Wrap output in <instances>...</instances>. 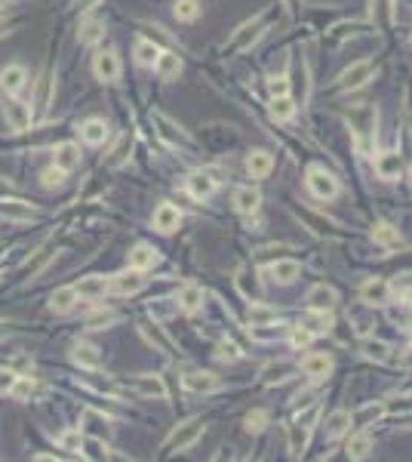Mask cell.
Masks as SVG:
<instances>
[{
	"label": "cell",
	"mask_w": 412,
	"mask_h": 462,
	"mask_svg": "<svg viewBox=\"0 0 412 462\" xmlns=\"http://www.w3.org/2000/svg\"><path fill=\"white\" fill-rule=\"evenodd\" d=\"M274 169V154L259 148V151H250L246 154V173L253 176V179H265V176Z\"/></svg>",
	"instance_id": "obj_9"
},
{
	"label": "cell",
	"mask_w": 412,
	"mask_h": 462,
	"mask_svg": "<svg viewBox=\"0 0 412 462\" xmlns=\"http://www.w3.org/2000/svg\"><path fill=\"white\" fill-rule=\"evenodd\" d=\"M246 321H250L253 327H274V323H277V308H271L265 302H253Z\"/></svg>",
	"instance_id": "obj_24"
},
{
	"label": "cell",
	"mask_w": 412,
	"mask_h": 462,
	"mask_svg": "<svg viewBox=\"0 0 412 462\" xmlns=\"http://www.w3.org/2000/svg\"><path fill=\"white\" fill-rule=\"evenodd\" d=\"M308 191L317 200H332L339 195V179L332 173H326L320 167H311L308 169Z\"/></svg>",
	"instance_id": "obj_1"
},
{
	"label": "cell",
	"mask_w": 412,
	"mask_h": 462,
	"mask_svg": "<svg viewBox=\"0 0 412 462\" xmlns=\"http://www.w3.org/2000/svg\"><path fill=\"white\" fill-rule=\"evenodd\" d=\"M10 395H13V398H19V400H28L31 395H34V382H31V376H15Z\"/></svg>",
	"instance_id": "obj_44"
},
{
	"label": "cell",
	"mask_w": 412,
	"mask_h": 462,
	"mask_svg": "<svg viewBox=\"0 0 412 462\" xmlns=\"http://www.w3.org/2000/svg\"><path fill=\"white\" fill-rule=\"evenodd\" d=\"M219 358H222V360H237V349H234V345H222V349H219Z\"/></svg>",
	"instance_id": "obj_56"
},
{
	"label": "cell",
	"mask_w": 412,
	"mask_h": 462,
	"mask_svg": "<svg viewBox=\"0 0 412 462\" xmlns=\"http://www.w3.org/2000/svg\"><path fill=\"white\" fill-rule=\"evenodd\" d=\"M74 290H77V299H102L108 293V281L105 277H83Z\"/></svg>",
	"instance_id": "obj_27"
},
{
	"label": "cell",
	"mask_w": 412,
	"mask_h": 462,
	"mask_svg": "<svg viewBox=\"0 0 412 462\" xmlns=\"http://www.w3.org/2000/svg\"><path fill=\"white\" fill-rule=\"evenodd\" d=\"M25 83H28V74H25V68L22 65H10V68L0 71V87H3V92H10V96H15Z\"/></svg>",
	"instance_id": "obj_19"
},
{
	"label": "cell",
	"mask_w": 412,
	"mask_h": 462,
	"mask_svg": "<svg viewBox=\"0 0 412 462\" xmlns=\"http://www.w3.org/2000/svg\"><path fill=\"white\" fill-rule=\"evenodd\" d=\"M197 15H200L197 0H176V19L178 22H194Z\"/></svg>",
	"instance_id": "obj_40"
},
{
	"label": "cell",
	"mask_w": 412,
	"mask_h": 462,
	"mask_svg": "<svg viewBox=\"0 0 412 462\" xmlns=\"http://www.w3.org/2000/svg\"><path fill=\"white\" fill-rule=\"evenodd\" d=\"M133 388L138 391V395H145V398H157V400L166 398V385H163L160 376H136Z\"/></svg>",
	"instance_id": "obj_21"
},
{
	"label": "cell",
	"mask_w": 412,
	"mask_h": 462,
	"mask_svg": "<svg viewBox=\"0 0 412 462\" xmlns=\"http://www.w3.org/2000/svg\"><path fill=\"white\" fill-rule=\"evenodd\" d=\"M176 305L182 308V312H197V308L204 305V290L194 287V284H185L176 296Z\"/></svg>",
	"instance_id": "obj_25"
},
{
	"label": "cell",
	"mask_w": 412,
	"mask_h": 462,
	"mask_svg": "<svg viewBox=\"0 0 412 462\" xmlns=\"http://www.w3.org/2000/svg\"><path fill=\"white\" fill-rule=\"evenodd\" d=\"M336 305H339V293L332 287H326V284H320V287H314L308 293V308H323V312H332Z\"/></svg>",
	"instance_id": "obj_18"
},
{
	"label": "cell",
	"mask_w": 412,
	"mask_h": 462,
	"mask_svg": "<svg viewBox=\"0 0 412 462\" xmlns=\"http://www.w3.org/2000/svg\"><path fill=\"white\" fill-rule=\"evenodd\" d=\"M13 382H15V373H10V370H0V395H10Z\"/></svg>",
	"instance_id": "obj_52"
},
{
	"label": "cell",
	"mask_w": 412,
	"mask_h": 462,
	"mask_svg": "<svg viewBox=\"0 0 412 462\" xmlns=\"http://www.w3.org/2000/svg\"><path fill=\"white\" fill-rule=\"evenodd\" d=\"M80 136H83V142H90V145H102L105 139H108V127H105V120H87L80 127Z\"/></svg>",
	"instance_id": "obj_34"
},
{
	"label": "cell",
	"mask_w": 412,
	"mask_h": 462,
	"mask_svg": "<svg viewBox=\"0 0 412 462\" xmlns=\"http://www.w3.org/2000/svg\"><path fill=\"white\" fill-rule=\"evenodd\" d=\"M271 281H277V284H292L295 277L301 274V265L295 259H280V262H274L271 265Z\"/></svg>",
	"instance_id": "obj_23"
},
{
	"label": "cell",
	"mask_w": 412,
	"mask_h": 462,
	"mask_svg": "<svg viewBox=\"0 0 412 462\" xmlns=\"http://www.w3.org/2000/svg\"><path fill=\"white\" fill-rule=\"evenodd\" d=\"M215 191V179L209 173H191L188 176V195L194 200H206Z\"/></svg>",
	"instance_id": "obj_20"
},
{
	"label": "cell",
	"mask_w": 412,
	"mask_h": 462,
	"mask_svg": "<svg viewBox=\"0 0 412 462\" xmlns=\"http://www.w3.org/2000/svg\"><path fill=\"white\" fill-rule=\"evenodd\" d=\"M348 120H351L360 148L367 151L369 148V139H372V133H376V111H372L369 105H360L357 111H351V118H348Z\"/></svg>",
	"instance_id": "obj_2"
},
{
	"label": "cell",
	"mask_w": 412,
	"mask_h": 462,
	"mask_svg": "<svg viewBox=\"0 0 412 462\" xmlns=\"http://www.w3.org/2000/svg\"><path fill=\"white\" fill-rule=\"evenodd\" d=\"M305 441H308V428L295 422V426L290 428V447H292V453H301V450H305Z\"/></svg>",
	"instance_id": "obj_45"
},
{
	"label": "cell",
	"mask_w": 412,
	"mask_h": 462,
	"mask_svg": "<svg viewBox=\"0 0 412 462\" xmlns=\"http://www.w3.org/2000/svg\"><path fill=\"white\" fill-rule=\"evenodd\" d=\"M265 426H268V413L265 410H253L250 416H246V431H265Z\"/></svg>",
	"instance_id": "obj_46"
},
{
	"label": "cell",
	"mask_w": 412,
	"mask_h": 462,
	"mask_svg": "<svg viewBox=\"0 0 412 462\" xmlns=\"http://www.w3.org/2000/svg\"><path fill=\"white\" fill-rule=\"evenodd\" d=\"M0 216L10 222H31L34 206L25 204V200H0Z\"/></svg>",
	"instance_id": "obj_17"
},
{
	"label": "cell",
	"mask_w": 412,
	"mask_h": 462,
	"mask_svg": "<svg viewBox=\"0 0 412 462\" xmlns=\"http://www.w3.org/2000/svg\"><path fill=\"white\" fill-rule=\"evenodd\" d=\"M360 351L367 354L369 360H376V364H385V360H391V345L382 342V339H363V342H360Z\"/></svg>",
	"instance_id": "obj_30"
},
{
	"label": "cell",
	"mask_w": 412,
	"mask_h": 462,
	"mask_svg": "<svg viewBox=\"0 0 412 462\" xmlns=\"http://www.w3.org/2000/svg\"><path fill=\"white\" fill-rule=\"evenodd\" d=\"M292 404L299 407V410H301V407H311V404H314V391H299Z\"/></svg>",
	"instance_id": "obj_55"
},
{
	"label": "cell",
	"mask_w": 412,
	"mask_h": 462,
	"mask_svg": "<svg viewBox=\"0 0 412 462\" xmlns=\"http://www.w3.org/2000/svg\"><path fill=\"white\" fill-rule=\"evenodd\" d=\"M259 204H262V195H259V188H253V185H243V188L234 191V206H237V213L253 216L255 210H259Z\"/></svg>",
	"instance_id": "obj_15"
},
{
	"label": "cell",
	"mask_w": 412,
	"mask_h": 462,
	"mask_svg": "<svg viewBox=\"0 0 412 462\" xmlns=\"http://www.w3.org/2000/svg\"><path fill=\"white\" fill-rule=\"evenodd\" d=\"M301 327L311 330V333H326V330H332V314L323 312V308H308L305 314H301Z\"/></svg>",
	"instance_id": "obj_14"
},
{
	"label": "cell",
	"mask_w": 412,
	"mask_h": 462,
	"mask_svg": "<svg viewBox=\"0 0 412 462\" xmlns=\"http://www.w3.org/2000/svg\"><path fill=\"white\" fill-rule=\"evenodd\" d=\"M317 413H320V407H314V404H311V410L299 413V419H295V422H299V426H305V428H311V422L317 419Z\"/></svg>",
	"instance_id": "obj_54"
},
{
	"label": "cell",
	"mask_w": 412,
	"mask_h": 462,
	"mask_svg": "<svg viewBox=\"0 0 412 462\" xmlns=\"http://www.w3.org/2000/svg\"><path fill=\"white\" fill-rule=\"evenodd\" d=\"M409 185H412V167H409Z\"/></svg>",
	"instance_id": "obj_61"
},
{
	"label": "cell",
	"mask_w": 412,
	"mask_h": 462,
	"mask_svg": "<svg viewBox=\"0 0 412 462\" xmlns=\"http://www.w3.org/2000/svg\"><path fill=\"white\" fill-rule=\"evenodd\" d=\"M259 28H262V15L255 22H246V25H240L237 28V34H234V41H231V50H246L255 37H259Z\"/></svg>",
	"instance_id": "obj_32"
},
{
	"label": "cell",
	"mask_w": 412,
	"mask_h": 462,
	"mask_svg": "<svg viewBox=\"0 0 412 462\" xmlns=\"http://www.w3.org/2000/svg\"><path fill=\"white\" fill-rule=\"evenodd\" d=\"M311 339H314V333L305 327H295L292 333H290V342H292V349H308L311 345Z\"/></svg>",
	"instance_id": "obj_48"
},
{
	"label": "cell",
	"mask_w": 412,
	"mask_h": 462,
	"mask_svg": "<svg viewBox=\"0 0 412 462\" xmlns=\"http://www.w3.org/2000/svg\"><path fill=\"white\" fill-rule=\"evenodd\" d=\"M83 422H87V426L92 428V435H96V438H105V435H108V419H105L102 413L87 410V413H83Z\"/></svg>",
	"instance_id": "obj_43"
},
{
	"label": "cell",
	"mask_w": 412,
	"mask_h": 462,
	"mask_svg": "<svg viewBox=\"0 0 412 462\" xmlns=\"http://www.w3.org/2000/svg\"><path fill=\"white\" fill-rule=\"evenodd\" d=\"M62 179H65V169H59L56 164H52L50 169H43V185L46 188H56V185H62Z\"/></svg>",
	"instance_id": "obj_50"
},
{
	"label": "cell",
	"mask_w": 412,
	"mask_h": 462,
	"mask_svg": "<svg viewBox=\"0 0 412 462\" xmlns=\"http://www.w3.org/2000/svg\"><path fill=\"white\" fill-rule=\"evenodd\" d=\"M3 114H6V120H10L13 130H28L31 127V105L22 102V99H6Z\"/></svg>",
	"instance_id": "obj_8"
},
{
	"label": "cell",
	"mask_w": 412,
	"mask_h": 462,
	"mask_svg": "<svg viewBox=\"0 0 412 462\" xmlns=\"http://www.w3.org/2000/svg\"><path fill=\"white\" fill-rule=\"evenodd\" d=\"M283 4H286V10H290V13H295V10H299L301 0H283Z\"/></svg>",
	"instance_id": "obj_58"
},
{
	"label": "cell",
	"mask_w": 412,
	"mask_h": 462,
	"mask_svg": "<svg viewBox=\"0 0 412 462\" xmlns=\"http://www.w3.org/2000/svg\"><path fill=\"white\" fill-rule=\"evenodd\" d=\"M372 77V62H354L351 68H345L339 77V87L341 90H360Z\"/></svg>",
	"instance_id": "obj_6"
},
{
	"label": "cell",
	"mask_w": 412,
	"mask_h": 462,
	"mask_svg": "<svg viewBox=\"0 0 412 462\" xmlns=\"http://www.w3.org/2000/svg\"><path fill=\"white\" fill-rule=\"evenodd\" d=\"M409 130H412V102H409Z\"/></svg>",
	"instance_id": "obj_60"
},
{
	"label": "cell",
	"mask_w": 412,
	"mask_h": 462,
	"mask_svg": "<svg viewBox=\"0 0 412 462\" xmlns=\"http://www.w3.org/2000/svg\"><path fill=\"white\" fill-rule=\"evenodd\" d=\"M77 302V290L74 287H62L52 293V299H50V308L52 312H59V314H65V312H71Z\"/></svg>",
	"instance_id": "obj_35"
},
{
	"label": "cell",
	"mask_w": 412,
	"mask_h": 462,
	"mask_svg": "<svg viewBox=\"0 0 412 462\" xmlns=\"http://www.w3.org/2000/svg\"><path fill=\"white\" fill-rule=\"evenodd\" d=\"M127 148H129V136H123L118 142V148H114V154H111V164H120V160L127 158Z\"/></svg>",
	"instance_id": "obj_53"
},
{
	"label": "cell",
	"mask_w": 412,
	"mask_h": 462,
	"mask_svg": "<svg viewBox=\"0 0 412 462\" xmlns=\"http://www.w3.org/2000/svg\"><path fill=\"white\" fill-rule=\"evenodd\" d=\"M376 173L382 176V179H397L403 173V158L397 151H382L376 158Z\"/></svg>",
	"instance_id": "obj_13"
},
{
	"label": "cell",
	"mask_w": 412,
	"mask_h": 462,
	"mask_svg": "<svg viewBox=\"0 0 412 462\" xmlns=\"http://www.w3.org/2000/svg\"><path fill=\"white\" fill-rule=\"evenodd\" d=\"M56 167L59 169H74V167H80V148H77L74 142H62L56 145Z\"/></svg>",
	"instance_id": "obj_28"
},
{
	"label": "cell",
	"mask_w": 412,
	"mask_h": 462,
	"mask_svg": "<svg viewBox=\"0 0 412 462\" xmlns=\"http://www.w3.org/2000/svg\"><path fill=\"white\" fill-rule=\"evenodd\" d=\"M178 222H182V213H178V206H173V204H160L157 210H154V228L163 231V234L176 231Z\"/></svg>",
	"instance_id": "obj_12"
},
{
	"label": "cell",
	"mask_w": 412,
	"mask_h": 462,
	"mask_svg": "<svg viewBox=\"0 0 412 462\" xmlns=\"http://www.w3.org/2000/svg\"><path fill=\"white\" fill-rule=\"evenodd\" d=\"M360 299L367 305H372V308L388 305V302H391V284H388L385 277H369V281L360 287Z\"/></svg>",
	"instance_id": "obj_3"
},
{
	"label": "cell",
	"mask_w": 412,
	"mask_h": 462,
	"mask_svg": "<svg viewBox=\"0 0 412 462\" xmlns=\"http://www.w3.org/2000/svg\"><path fill=\"white\" fill-rule=\"evenodd\" d=\"M237 287H240V293H243L246 299H255V296H259V281H255L253 272H240V274H237Z\"/></svg>",
	"instance_id": "obj_42"
},
{
	"label": "cell",
	"mask_w": 412,
	"mask_h": 462,
	"mask_svg": "<svg viewBox=\"0 0 412 462\" xmlns=\"http://www.w3.org/2000/svg\"><path fill=\"white\" fill-rule=\"evenodd\" d=\"M185 388H188L191 395H213V391L219 388V379H215L213 373H204V370H194V373L185 376Z\"/></svg>",
	"instance_id": "obj_11"
},
{
	"label": "cell",
	"mask_w": 412,
	"mask_h": 462,
	"mask_svg": "<svg viewBox=\"0 0 412 462\" xmlns=\"http://www.w3.org/2000/svg\"><path fill=\"white\" fill-rule=\"evenodd\" d=\"M92 4H96V0H80V10H90Z\"/></svg>",
	"instance_id": "obj_59"
},
{
	"label": "cell",
	"mask_w": 412,
	"mask_h": 462,
	"mask_svg": "<svg viewBox=\"0 0 412 462\" xmlns=\"http://www.w3.org/2000/svg\"><path fill=\"white\" fill-rule=\"evenodd\" d=\"M369 453H372V438L367 435V428H360L351 441H348V459H367Z\"/></svg>",
	"instance_id": "obj_31"
},
{
	"label": "cell",
	"mask_w": 412,
	"mask_h": 462,
	"mask_svg": "<svg viewBox=\"0 0 412 462\" xmlns=\"http://www.w3.org/2000/svg\"><path fill=\"white\" fill-rule=\"evenodd\" d=\"M409 336H412V321H409Z\"/></svg>",
	"instance_id": "obj_62"
},
{
	"label": "cell",
	"mask_w": 412,
	"mask_h": 462,
	"mask_svg": "<svg viewBox=\"0 0 412 462\" xmlns=\"http://www.w3.org/2000/svg\"><path fill=\"white\" fill-rule=\"evenodd\" d=\"M372 241L378 246H385V250H394V246H400V228H394L391 222H378L372 228Z\"/></svg>",
	"instance_id": "obj_26"
},
{
	"label": "cell",
	"mask_w": 412,
	"mask_h": 462,
	"mask_svg": "<svg viewBox=\"0 0 412 462\" xmlns=\"http://www.w3.org/2000/svg\"><path fill=\"white\" fill-rule=\"evenodd\" d=\"M345 431H351V413L336 410L326 416V438H341Z\"/></svg>",
	"instance_id": "obj_33"
},
{
	"label": "cell",
	"mask_w": 412,
	"mask_h": 462,
	"mask_svg": "<svg viewBox=\"0 0 412 462\" xmlns=\"http://www.w3.org/2000/svg\"><path fill=\"white\" fill-rule=\"evenodd\" d=\"M157 250L154 246H148V244H136L133 250H129V265L138 268V272H145V268H154L157 265Z\"/></svg>",
	"instance_id": "obj_22"
},
{
	"label": "cell",
	"mask_w": 412,
	"mask_h": 462,
	"mask_svg": "<svg viewBox=\"0 0 412 462\" xmlns=\"http://www.w3.org/2000/svg\"><path fill=\"white\" fill-rule=\"evenodd\" d=\"M400 367L403 370H412V349H406V351L400 354Z\"/></svg>",
	"instance_id": "obj_57"
},
{
	"label": "cell",
	"mask_w": 412,
	"mask_h": 462,
	"mask_svg": "<svg viewBox=\"0 0 412 462\" xmlns=\"http://www.w3.org/2000/svg\"><path fill=\"white\" fill-rule=\"evenodd\" d=\"M145 287V277L138 268H133V272H123V274H114L111 281H108V290L120 293V296H133V293H138Z\"/></svg>",
	"instance_id": "obj_7"
},
{
	"label": "cell",
	"mask_w": 412,
	"mask_h": 462,
	"mask_svg": "<svg viewBox=\"0 0 412 462\" xmlns=\"http://www.w3.org/2000/svg\"><path fill=\"white\" fill-rule=\"evenodd\" d=\"M92 71H96V77L99 80H105V83L118 80L120 77V59L114 56V52H99L96 62H92Z\"/></svg>",
	"instance_id": "obj_10"
},
{
	"label": "cell",
	"mask_w": 412,
	"mask_h": 462,
	"mask_svg": "<svg viewBox=\"0 0 412 462\" xmlns=\"http://www.w3.org/2000/svg\"><path fill=\"white\" fill-rule=\"evenodd\" d=\"M111 321H114V314H111V312H96V314L90 318V327H92V330H99V327H105V323H111Z\"/></svg>",
	"instance_id": "obj_51"
},
{
	"label": "cell",
	"mask_w": 412,
	"mask_h": 462,
	"mask_svg": "<svg viewBox=\"0 0 412 462\" xmlns=\"http://www.w3.org/2000/svg\"><path fill=\"white\" fill-rule=\"evenodd\" d=\"M204 435V422L200 419H191V422H185V426H178L173 435H169V441H166V450H185V447H191V444H197V438Z\"/></svg>",
	"instance_id": "obj_4"
},
{
	"label": "cell",
	"mask_w": 412,
	"mask_h": 462,
	"mask_svg": "<svg viewBox=\"0 0 412 462\" xmlns=\"http://www.w3.org/2000/svg\"><path fill=\"white\" fill-rule=\"evenodd\" d=\"M74 360L80 367H90V370L102 367V354H99V349H92V345H77V349H74Z\"/></svg>",
	"instance_id": "obj_36"
},
{
	"label": "cell",
	"mask_w": 412,
	"mask_h": 462,
	"mask_svg": "<svg viewBox=\"0 0 412 462\" xmlns=\"http://www.w3.org/2000/svg\"><path fill=\"white\" fill-rule=\"evenodd\" d=\"M268 90H271V99H274V96H290V77H286V74L271 77Z\"/></svg>",
	"instance_id": "obj_49"
},
{
	"label": "cell",
	"mask_w": 412,
	"mask_h": 462,
	"mask_svg": "<svg viewBox=\"0 0 412 462\" xmlns=\"http://www.w3.org/2000/svg\"><path fill=\"white\" fill-rule=\"evenodd\" d=\"M301 373L311 376V379H326V376L332 373V358L326 351H311L301 358Z\"/></svg>",
	"instance_id": "obj_5"
},
{
	"label": "cell",
	"mask_w": 412,
	"mask_h": 462,
	"mask_svg": "<svg viewBox=\"0 0 412 462\" xmlns=\"http://www.w3.org/2000/svg\"><path fill=\"white\" fill-rule=\"evenodd\" d=\"M295 114V102L290 96H274L271 99V118L274 120H290Z\"/></svg>",
	"instance_id": "obj_37"
},
{
	"label": "cell",
	"mask_w": 412,
	"mask_h": 462,
	"mask_svg": "<svg viewBox=\"0 0 412 462\" xmlns=\"http://www.w3.org/2000/svg\"><path fill=\"white\" fill-rule=\"evenodd\" d=\"M59 447H62V450H68V453H80V447H83V435H80L77 428L62 431V435H59Z\"/></svg>",
	"instance_id": "obj_41"
},
{
	"label": "cell",
	"mask_w": 412,
	"mask_h": 462,
	"mask_svg": "<svg viewBox=\"0 0 412 462\" xmlns=\"http://www.w3.org/2000/svg\"><path fill=\"white\" fill-rule=\"evenodd\" d=\"M102 34H105V25L99 19H87L80 25V43H96Z\"/></svg>",
	"instance_id": "obj_39"
},
{
	"label": "cell",
	"mask_w": 412,
	"mask_h": 462,
	"mask_svg": "<svg viewBox=\"0 0 412 462\" xmlns=\"http://www.w3.org/2000/svg\"><path fill=\"white\" fill-rule=\"evenodd\" d=\"M157 123H160V127H163V130H160V133H163V136H166V139H169V142H188V136H185V133H182V130H178V133H176V127H173V123H169L166 118H163V114H157Z\"/></svg>",
	"instance_id": "obj_47"
},
{
	"label": "cell",
	"mask_w": 412,
	"mask_h": 462,
	"mask_svg": "<svg viewBox=\"0 0 412 462\" xmlns=\"http://www.w3.org/2000/svg\"><path fill=\"white\" fill-rule=\"evenodd\" d=\"M385 416V407L382 404H367V407H360L357 413H351V426L354 428H369L376 419H382Z\"/></svg>",
	"instance_id": "obj_29"
},
{
	"label": "cell",
	"mask_w": 412,
	"mask_h": 462,
	"mask_svg": "<svg viewBox=\"0 0 412 462\" xmlns=\"http://www.w3.org/2000/svg\"><path fill=\"white\" fill-rule=\"evenodd\" d=\"M154 71H157L163 80H173V77H178V74H182V59H178V52L160 50L157 62H154Z\"/></svg>",
	"instance_id": "obj_16"
},
{
	"label": "cell",
	"mask_w": 412,
	"mask_h": 462,
	"mask_svg": "<svg viewBox=\"0 0 412 462\" xmlns=\"http://www.w3.org/2000/svg\"><path fill=\"white\" fill-rule=\"evenodd\" d=\"M157 56H160L157 43H151V41H138V43H136V62H138V65L154 68V62H157Z\"/></svg>",
	"instance_id": "obj_38"
}]
</instances>
